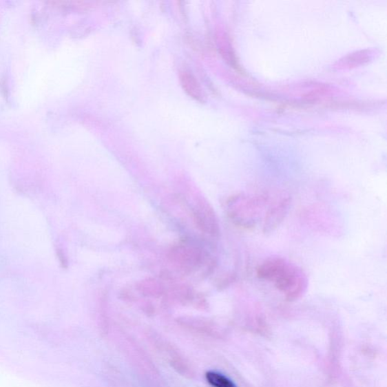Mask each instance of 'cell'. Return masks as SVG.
I'll list each match as a JSON object with an SVG mask.
<instances>
[{"label": "cell", "instance_id": "obj_3", "mask_svg": "<svg viewBox=\"0 0 387 387\" xmlns=\"http://www.w3.org/2000/svg\"><path fill=\"white\" fill-rule=\"evenodd\" d=\"M291 205V198L287 192L271 193L267 210L262 221L263 233L268 234L280 227L287 216Z\"/></svg>", "mask_w": 387, "mask_h": 387}, {"label": "cell", "instance_id": "obj_2", "mask_svg": "<svg viewBox=\"0 0 387 387\" xmlns=\"http://www.w3.org/2000/svg\"><path fill=\"white\" fill-rule=\"evenodd\" d=\"M271 193H238L229 198L227 210L229 218L236 225L246 230L257 227L267 210Z\"/></svg>", "mask_w": 387, "mask_h": 387}, {"label": "cell", "instance_id": "obj_1", "mask_svg": "<svg viewBox=\"0 0 387 387\" xmlns=\"http://www.w3.org/2000/svg\"><path fill=\"white\" fill-rule=\"evenodd\" d=\"M260 280L272 284L286 299L293 301L303 297L308 288L307 275L295 263L281 257H272L257 269Z\"/></svg>", "mask_w": 387, "mask_h": 387}, {"label": "cell", "instance_id": "obj_4", "mask_svg": "<svg viewBox=\"0 0 387 387\" xmlns=\"http://www.w3.org/2000/svg\"><path fill=\"white\" fill-rule=\"evenodd\" d=\"M206 378L209 384L214 387H237L227 377L219 373H213V371H209L206 374Z\"/></svg>", "mask_w": 387, "mask_h": 387}]
</instances>
